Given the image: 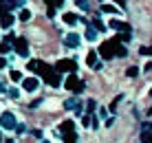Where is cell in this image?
Returning <instances> with one entry per match:
<instances>
[{
    "label": "cell",
    "mask_w": 152,
    "mask_h": 143,
    "mask_svg": "<svg viewBox=\"0 0 152 143\" xmlns=\"http://www.w3.org/2000/svg\"><path fill=\"white\" fill-rule=\"evenodd\" d=\"M62 20H64V24L75 26V24H77V20H80V15H75V13H64V15H62Z\"/></svg>",
    "instance_id": "30bf717a"
},
{
    "label": "cell",
    "mask_w": 152,
    "mask_h": 143,
    "mask_svg": "<svg viewBox=\"0 0 152 143\" xmlns=\"http://www.w3.org/2000/svg\"><path fill=\"white\" fill-rule=\"evenodd\" d=\"M88 115H93V112H95V108H97V104H95V99H88Z\"/></svg>",
    "instance_id": "44dd1931"
},
{
    "label": "cell",
    "mask_w": 152,
    "mask_h": 143,
    "mask_svg": "<svg viewBox=\"0 0 152 143\" xmlns=\"http://www.w3.org/2000/svg\"><path fill=\"white\" fill-rule=\"evenodd\" d=\"M15 53H18L20 57H27L29 55V44H27V40H24V38L15 40Z\"/></svg>",
    "instance_id": "8992f818"
},
{
    "label": "cell",
    "mask_w": 152,
    "mask_h": 143,
    "mask_svg": "<svg viewBox=\"0 0 152 143\" xmlns=\"http://www.w3.org/2000/svg\"><path fill=\"white\" fill-rule=\"evenodd\" d=\"M75 106H77V101H75V99H69V101L64 104V108H69V110H73V108H75Z\"/></svg>",
    "instance_id": "cb8c5ba5"
},
{
    "label": "cell",
    "mask_w": 152,
    "mask_h": 143,
    "mask_svg": "<svg viewBox=\"0 0 152 143\" xmlns=\"http://www.w3.org/2000/svg\"><path fill=\"white\" fill-rule=\"evenodd\" d=\"M27 68H29V71H35V68H38V62H29Z\"/></svg>",
    "instance_id": "f1b7e54d"
},
{
    "label": "cell",
    "mask_w": 152,
    "mask_h": 143,
    "mask_svg": "<svg viewBox=\"0 0 152 143\" xmlns=\"http://www.w3.org/2000/svg\"><path fill=\"white\" fill-rule=\"evenodd\" d=\"M20 82H22V88L27 93H35L40 88V79L38 77H27V79H20Z\"/></svg>",
    "instance_id": "277c9868"
},
{
    "label": "cell",
    "mask_w": 152,
    "mask_h": 143,
    "mask_svg": "<svg viewBox=\"0 0 152 143\" xmlns=\"http://www.w3.org/2000/svg\"><path fill=\"white\" fill-rule=\"evenodd\" d=\"M64 44L71 46V49H77V46L82 44V38H80L77 33H66V35H64Z\"/></svg>",
    "instance_id": "52a82bcc"
},
{
    "label": "cell",
    "mask_w": 152,
    "mask_h": 143,
    "mask_svg": "<svg viewBox=\"0 0 152 143\" xmlns=\"http://www.w3.org/2000/svg\"><path fill=\"white\" fill-rule=\"evenodd\" d=\"M64 86L69 88L71 93H82V90H84V82H80V79H77L75 75H69V77H66Z\"/></svg>",
    "instance_id": "7a4b0ae2"
},
{
    "label": "cell",
    "mask_w": 152,
    "mask_h": 143,
    "mask_svg": "<svg viewBox=\"0 0 152 143\" xmlns=\"http://www.w3.org/2000/svg\"><path fill=\"white\" fill-rule=\"evenodd\" d=\"M13 125H15V115L13 112H2L0 115V128H4V130H13Z\"/></svg>",
    "instance_id": "3957f363"
},
{
    "label": "cell",
    "mask_w": 152,
    "mask_h": 143,
    "mask_svg": "<svg viewBox=\"0 0 152 143\" xmlns=\"http://www.w3.org/2000/svg\"><path fill=\"white\" fill-rule=\"evenodd\" d=\"M62 136H64V141L66 143H77V134L73 130H69V132H62Z\"/></svg>",
    "instance_id": "7c38bea8"
},
{
    "label": "cell",
    "mask_w": 152,
    "mask_h": 143,
    "mask_svg": "<svg viewBox=\"0 0 152 143\" xmlns=\"http://www.w3.org/2000/svg\"><path fill=\"white\" fill-rule=\"evenodd\" d=\"M75 128V123H73V121H64V123L60 125V132H69V130H73Z\"/></svg>",
    "instance_id": "e0dca14e"
},
{
    "label": "cell",
    "mask_w": 152,
    "mask_h": 143,
    "mask_svg": "<svg viewBox=\"0 0 152 143\" xmlns=\"http://www.w3.org/2000/svg\"><path fill=\"white\" fill-rule=\"evenodd\" d=\"M141 141L150 143V123H143V130H141Z\"/></svg>",
    "instance_id": "8fae6325"
},
{
    "label": "cell",
    "mask_w": 152,
    "mask_h": 143,
    "mask_svg": "<svg viewBox=\"0 0 152 143\" xmlns=\"http://www.w3.org/2000/svg\"><path fill=\"white\" fill-rule=\"evenodd\" d=\"M0 141H2V136H0Z\"/></svg>",
    "instance_id": "d6a6232c"
},
{
    "label": "cell",
    "mask_w": 152,
    "mask_h": 143,
    "mask_svg": "<svg viewBox=\"0 0 152 143\" xmlns=\"http://www.w3.org/2000/svg\"><path fill=\"white\" fill-rule=\"evenodd\" d=\"M102 11L104 13H119V9L115 4H102Z\"/></svg>",
    "instance_id": "2e32d148"
},
{
    "label": "cell",
    "mask_w": 152,
    "mask_h": 143,
    "mask_svg": "<svg viewBox=\"0 0 152 143\" xmlns=\"http://www.w3.org/2000/svg\"><path fill=\"white\" fill-rule=\"evenodd\" d=\"M42 143H49V141H42Z\"/></svg>",
    "instance_id": "1f68e13d"
},
{
    "label": "cell",
    "mask_w": 152,
    "mask_h": 143,
    "mask_svg": "<svg viewBox=\"0 0 152 143\" xmlns=\"http://www.w3.org/2000/svg\"><path fill=\"white\" fill-rule=\"evenodd\" d=\"M93 29H97V31H104V24H102V20H93Z\"/></svg>",
    "instance_id": "603a6c76"
},
{
    "label": "cell",
    "mask_w": 152,
    "mask_h": 143,
    "mask_svg": "<svg viewBox=\"0 0 152 143\" xmlns=\"http://www.w3.org/2000/svg\"><path fill=\"white\" fill-rule=\"evenodd\" d=\"M9 77H11L13 82H20V79H22V73H20V71H11V73H9Z\"/></svg>",
    "instance_id": "d6986e66"
},
{
    "label": "cell",
    "mask_w": 152,
    "mask_h": 143,
    "mask_svg": "<svg viewBox=\"0 0 152 143\" xmlns=\"http://www.w3.org/2000/svg\"><path fill=\"white\" fill-rule=\"evenodd\" d=\"M9 97L18 99V97H20V90H18V88H11V90H9Z\"/></svg>",
    "instance_id": "4316f807"
},
{
    "label": "cell",
    "mask_w": 152,
    "mask_h": 143,
    "mask_svg": "<svg viewBox=\"0 0 152 143\" xmlns=\"http://www.w3.org/2000/svg\"><path fill=\"white\" fill-rule=\"evenodd\" d=\"M86 40H88V42H95V40H97V29L88 26V29H86Z\"/></svg>",
    "instance_id": "4fadbf2b"
},
{
    "label": "cell",
    "mask_w": 152,
    "mask_h": 143,
    "mask_svg": "<svg viewBox=\"0 0 152 143\" xmlns=\"http://www.w3.org/2000/svg\"><path fill=\"white\" fill-rule=\"evenodd\" d=\"M7 66V60H4V57H0V68H4Z\"/></svg>",
    "instance_id": "f546056e"
},
{
    "label": "cell",
    "mask_w": 152,
    "mask_h": 143,
    "mask_svg": "<svg viewBox=\"0 0 152 143\" xmlns=\"http://www.w3.org/2000/svg\"><path fill=\"white\" fill-rule=\"evenodd\" d=\"M0 93H7V86H4L2 82H0Z\"/></svg>",
    "instance_id": "4dcf8cb0"
},
{
    "label": "cell",
    "mask_w": 152,
    "mask_h": 143,
    "mask_svg": "<svg viewBox=\"0 0 152 143\" xmlns=\"http://www.w3.org/2000/svg\"><path fill=\"white\" fill-rule=\"evenodd\" d=\"M115 123V117H108L106 121H104V125H106V128H110V125Z\"/></svg>",
    "instance_id": "83f0119b"
},
{
    "label": "cell",
    "mask_w": 152,
    "mask_h": 143,
    "mask_svg": "<svg viewBox=\"0 0 152 143\" xmlns=\"http://www.w3.org/2000/svg\"><path fill=\"white\" fill-rule=\"evenodd\" d=\"M139 53H141L143 57H148V55H150V46H141V49H139Z\"/></svg>",
    "instance_id": "484cf974"
},
{
    "label": "cell",
    "mask_w": 152,
    "mask_h": 143,
    "mask_svg": "<svg viewBox=\"0 0 152 143\" xmlns=\"http://www.w3.org/2000/svg\"><path fill=\"white\" fill-rule=\"evenodd\" d=\"M126 75H128V77H137L139 75V68L137 66H130L128 71H126Z\"/></svg>",
    "instance_id": "ac0fdd59"
},
{
    "label": "cell",
    "mask_w": 152,
    "mask_h": 143,
    "mask_svg": "<svg viewBox=\"0 0 152 143\" xmlns=\"http://www.w3.org/2000/svg\"><path fill=\"white\" fill-rule=\"evenodd\" d=\"M11 24H13V15L11 13H2L0 15V26H2V29H11Z\"/></svg>",
    "instance_id": "9c48e42d"
},
{
    "label": "cell",
    "mask_w": 152,
    "mask_h": 143,
    "mask_svg": "<svg viewBox=\"0 0 152 143\" xmlns=\"http://www.w3.org/2000/svg\"><path fill=\"white\" fill-rule=\"evenodd\" d=\"M86 64H88V66H95V64H97V53H95V51H91V53L86 55Z\"/></svg>",
    "instance_id": "5bb4252c"
},
{
    "label": "cell",
    "mask_w": 152,
    "mask_h": 143,
    "mask_svg": "<svg viewBox=\"0 0 152 143\" xmlns=\"http://www.w3.org/2000/svg\"><path fill=\"white\" fill-rule=\"evenodd\" d=\"M18 18L22 20V22H29V20H31V11H29V9H20Z\"/></svg>",
    "instance_id": "9a60e30c"
},
{
    "label": "cell",
    "mask_w": 152,
    "mask_h": 143,
    "mask_svg": "<svg viewBox=\"0 0 152 143\" xmlns=\"http://www.w3.org/2000/svg\"><path fill=\"white\" fill-rule=\"evenodd\" d=\"M121 99H124V95H117V97H115V101L110 104V112H115V108L119 106V101H121Z\"/></svg>",
    "instance_id": "ffe728a7"
},
{
    "label": "cell",
    "mask_w": 152,
    "mask_h": 143,
    "mask_svg": "<svg viewBox=\"0 0 152 143\" xmlns=\"http://www.w3.org/2000/svg\"><path fill=\"white\" fill-rule=\"evenodd\" d=\"M75 2H77V7H80V9H84V11L88 9V2H86V0H75Z\"/></svg>",
    "instance_id": "d4e9b609"
},
{
    "label": "cell",
    "mask_w": 152,
    "mask_h": 143,
    "mask_svg": "<svg viewBox=\"0 0 152 143\" xmlns=\"http://www.w3.org/2000/svg\"><path fill=\"white\" fill-rule=\"evenodd\" d=\"M108 26H110V29H115V31H128V33H130V26L126 24V22H121V20H110V22H108Z\"/></svg>",
    "instance_id": "ba28073f"
},
{
    "label": "cell",
    "mask_w": 152,
    "mask_h": 143,
    "mask_svg": "<svg viewBox=\"0 0 152 143\" xmlns=\"http://www.w3.org/2000/svg\"><path fill=\"white\" fill-rule=\"evenodd\" d=\"M13 128H15V132H18V134H22V132L27 130V125H24V123H18V121H15V125H13Z\"/></svg>",
    "instance_id": "7402d4cb"
},
{
    "label": "cell",
    "mask_w": 152,
    "mask_h": 143,
    "mask_svg": "<svg viewBox=\"0 0 152 143\" xmlns=\"http://www.w3.org/2000/svg\"><path fill=\"white\" fill-rule=\"evenodd\" d=\"M53 68L57 73H71V71H77V62L75 60H60Z\"/></svg>",
    "instance_id": "6da1fadb"
},
{
    "label": "cell",
    "mask_w": 152,
    "mask_h": 143,
    "mask_svg": "<svg viewBox=\"0 0 152 143\" xmlns=\"http://www.w3.org/2000/svg\"><path fill=\"white\" fill-rule=\"evenodd\" d=\"M115 42H117V40H113V42H104V44L99 46V53H102L106 60H110V57L115 55Z\"/></svg>",
    "instance_id": "5b68a950"
}]
</instances>
